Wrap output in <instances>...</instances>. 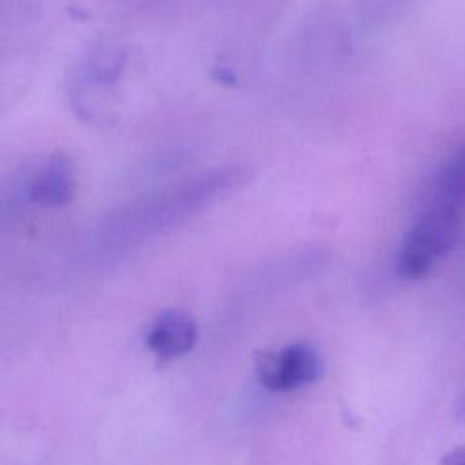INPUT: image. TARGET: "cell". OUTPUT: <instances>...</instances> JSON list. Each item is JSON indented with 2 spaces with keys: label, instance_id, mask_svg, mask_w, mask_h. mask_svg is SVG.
Listing matches in <instances>:
<instances>
[{
  "label": "cell",
  "instance_id": "obj_7",
  "mask_svg": "<svg viewBox=\"0 0 465 465\" xmlns=\"http://www.w3.org/2000/svg\"><path fill=\"white\" fill-rule=\"evenodd\" d=\"M456 418L465 420V392H463V396L460 398V401L456 405Z\"/></svg>",
  "mask_w": 465,
  "mask_h": 465
},
{
  "label": "cell",
  "instance_id": "obj_6",
  "mask_svg": "<svg viewBox=\"0 0 465 465\" xmlns=\"http://www.w3.org/2000/svg\"><path fill=\"white\" fill-rule=\"evenodd\" d=\"M441 465H465V445L456 447L441 456Z\"/></svg>",
  "mask_w": 465,
  "mask_h": 465
},
{
  "label": "cell",
  "instance_id": "obj_2",
  "mask_svg": "<svg viewBox=\"0 0 465 465\" xmlns=\"http://www.w3.org/2000/svg\"><path fill=\"white\" fill-rule=\"evenodd\" d=\"M322 360L314 347L303 341L289 343L278 351L265 352L256 365L258 381L272 392L302 389L320 378Z\"/></svg>",
  "mask_w": 465,
  "mask_h": 465
},
{
  "label": "cell",
  "instance_id": "obj_1",
  "mask_svg": "<svg viewBox=\"0 0 465 465\" xmlns=\"http://www.w3.org/2000/svg\"><path fill=\"white\" fill-rule=\"evenodd\" d=\"M461 213V209L452 205L425 200L423 209L409 227L398 251L396 269L401 278H423L450 251L458 238Z\"/></svg>",
  "mask_w": 465,
  "mask_h": 465
},
{
  "label": "cell",
  "instance_id": "obj_3",
  "mask_svg": "<svg viewBox=\"0 0 465 465\" xmlns=\"http://www.w3.org/2000/svg\"><path fill=\"white\" fill-rule=\"evenodd\" d=\"M74 193V169L65 156H51L29 178L27 200L40 207H62Z\"/></svg>",
  "mask_w": 465,
  "mask_h": 465
},
{
  "label": "cell",
  "instance_id": "obj_5",
  "mask_svg": "<svg viewBox=\"0 0 465 465\" xmlns=\"http://www.w3.org/2000/svg\"><path fill=\"white\" fill-rule=\"evenodd\" d=\"M427 200L441 202L463 211L465 207V145L436 174Z\"/></svg>",
  "mask_w": 465,
  "mask_h": 465
},
{
  "label": "cell",
  "instance_id": "obj_4",
  "mask_svg": "<svg viewBox=\"0 0 465 465\" xmlns=\"http://www.w3.org/2000/svg\"><path fill=\"white\" fill-rule=\"evenodd\" d=\"M198 338L194 320L182 311L160 314L147 331V347L162 360H173L189 352Z\"/></svg>",
  "mask_w": 465,
  "mask_h": 465
}]
</instances>
